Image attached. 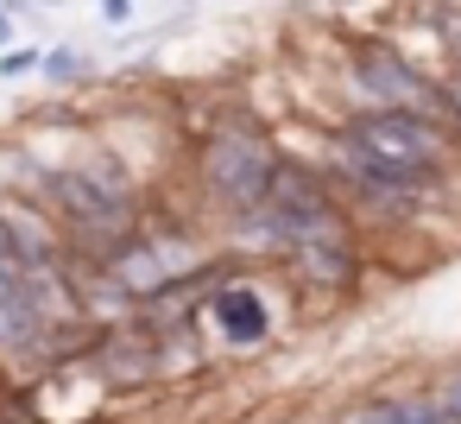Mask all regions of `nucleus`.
Returning <instances> with one entry per match:
<instances>
[{"mask_svg": "<svg viewBox=\"0 0 461 424\" xmlns=\"http://www.w3.org/2000/svg\"><path fill=\"white\" fill-rule=\"evenodd\" d=\"M39 209L70 235V241H83V253L89 260H102V253H114L133 228H140V197H133V184H127V171H114V165H89V171H45L39 178Z\"/></svg>", "mask_w": 461, "mask_h": 424, "instance_id": "nucleus-1", "label": "nucleus"}, {"mask_svg": "<svg viewBox=\"0 0 461 424\" xmlns=\"http://www.w3.org/2000/svg\"><path fill=\"white\" fill-rule=\"evenodd\" d=\"M240 228H253V235H259L266 247H278V253L329 247V241H354V222H348V209H341L335 184H329V178H316L310 165H291V159H278L266 203H259Z\"/></svg>", "mask_w": 461, "mask_h": 424, "instance_id": "nucleus-2", "label": "nucleus"}, {"mask_svg": "<svg viewBox=\"0 0 461 424\" xmlns=\"http://www.w3.org/2000/svg\"><path fill=\"white\" fill-rule=\"evenodd\" d=\"M341 159L366 165V171H392V178H442L448 159V127L436 115H411V108H360L341 127Z\"/></svg>", "mask_w": 461, "mask_h": 424, "instance_id": "nucleus-3", "label": "nucleus"}, {"mask_svg": "<svg viewBox=\"0 0 461 424\" xmlns=\"http://www.w3.org/2000/svg\"><path fill=\"white\" fill-rule=\"evenodd\" d=\"M272 171H278V146H272L259 127H247V121L209 127L203 146H196V178H203L209 203L228 209V216H240V222L266 203Z\"/></svg>", "mask_w": 461, "mask_h": 424, "instance_id": "nucleus-4", "label": "nucleus"}, {"mask_svg": "<svg viewBox=\"0 0 461 424\" xmlns=\"http://www.w3.org/2000/svg\"><path fill=\"white\" fill-rule=\"evenodd\" d=\"M354 89L366 108H411V115L442 108V89L417 64H404L392 45H354Z\"/></svg>", "mask_w": 461, "mask_h": 424, "instance_id": "nucleus-5", "label": "nucleus"}, {"mask_svg": "<svg viewBox=\"0 0 461 424\" xmlns=\"http://www.w3.org/2000/svg\"><path fill=\"white\" fill-rule=\"evenodd\" d=\"M209 323H215L221 342H234V348H259V342L272 336V310H266V298H259L253 285H215V291H209Z\"/></svg>", "mask_w": 461, "mask_h": 424, "instance_id": "nucleus-6", "label": "nucleus"}, {"mask_svg": "<svg viewBox=\"0 0 461 424\" xmlns=\"http://www.w3.org/2000/svg\"><path fill=\"white\" fill-rule=\"evenodd\" d=\"M297 272H303V285H348L354 279V241H329V247H297V253H285Z\"/></svg>", "mask_w": 461, "mask_h": 424, "instance_id": "nucleus-7", "label": "nucleus"}, {"mask_svg": "<svg viewBox=\"0 0 461 424\" xmlns=\"http://www.w3.org/2000/svg\"><path fill=\"white\" fill-rule=\"evenodd\" d=\"M348 424H442L436 418V405H429V392L417 386V392H385V399H373V405H360Z\"/></svg>", "mask_w": 461, "mask_h": 424, "instance_id": "nucleus-8", "label": "nucleus"}, {"mask_svg": "<svg viewBox=\"0 0 461 424\" xmlns=\"http://www.w3.org/2000/svg\"><path fill=\"white\" fill-rule=\"evenodd\" d=\"M429 405H436L442 424H461V367H448V373L429 386Z\"/></svg>", "mask_w": 461, "mask_h": 424, "instance_id": "nucleus-9", "label": "nucleus"}, {"mask_svg": "<svg viewBox=\"0 0 461 424\" xmlns=\"http://www.w3.org/2000/svg\"><path fill=\"white\" fill-rule=\"evenodd\" d=\"M39 70H45L51 83H77V70H83V58H77V51H45V58H39Z\"/></svg>", "mask_w": 461, "mask_h": 424, "instance_id": "nucleus-10", "label": "nucleus"}, {"mask_svg": "<svg viewBox=\"0 0 461 424\" xmlns=\"http://www.w3.org/2000/svg\"><path fill=\"white\" fill-rule=\"evenodd\" d=\"M39 58L45 51H7L0 58V77H26V70H39Z\"/></svg>", "mask_w": 461, "mask_h": 424, "instance_id": "nucleus-11", "label": "nucleus"}, {"mask_svg": "<svg viewBox=\"0 0 461 424\" xmlns=\"http://www.w3.org/2000/svg\"><path fill=\"white\" fill-rule=\"evenodd\" d=\"M442 108H448V115H455V127H461V77L442 89Z\"/></svg>", "mask_w": 461, "mask_h": 424, "instance_id": "nucleus-12", "label": "nucleus"}]
</instances>
